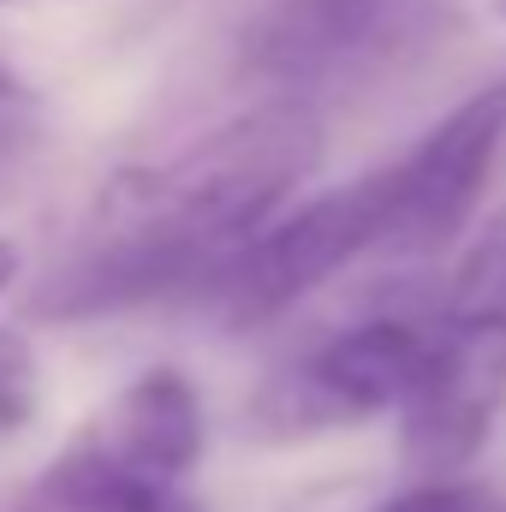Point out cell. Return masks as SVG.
<instances>
[{
    "instance_id": "6",
    "label": "cell",
    "mask_w": 506,
    "mask_h": 512,
    "mask_svg": "<svg viewBox=\"0 0 506 512\" xmlns=\"http://www.w3.org/2000/svg\"><path fill=\"white\" fill-rule=\"evenodd\" d=\"M381 239H387V167L274 215L251 245L215 274L209 304L239 334L262 328V322L286 316L292 304H304L334 274H346L352 262L381 256Z\"/></svg>"
},
{
    "instance_id": "2",
    "label": "cell",
    "mask_w": 506,
    "mask_h": 512,
    "mask_svg": "<svg viewBox=\"0 0 506 512\" xmlns=\"http://www.w3.org/2000/svg\"><path fill=\"white\" fill-rule=\"evenodd\" d=\"M203 459V399L179 370L120 387L0 512H203L191 471Z\"/></svg>"
},
{
    "instance_id": "5",
    "label": "cell",
    "mask_w": 506,
    "mask_h": 512,
    "mask_svg": "<svg viewBox=\"0 0 506 512\" xmlns=\"http://www.w3.org/2000/svg\"><path fill=\"white\" fill-rule=\"evenodd\" d=\"M435 346V310H376L352 328H334L328 340L304 346L292 364H280L256 393V423L280 441L292 435H328L358 429L370 417L405 411L411 387L423 382Z\"/></svg>"
},
{
    "instance_id": "10",
    "label": "cell",
    "mask_w": 506,
    "mask_h": 512,
    "mask_svg": "<svg viewBox=\"0 0 506 512\" xmlns=\"http://www.w3.org/2000/svg\"><path fill=\"white\" fill-rule=\"evenodd\" d=\"M24 102H30V90H24V78H18V72H12L6 60H0V114H6V108H24Z\"/></svg>"
},
{
    "instance_id": "11",
    "label": "cell",
    "mask_w": 506,
    "mask_h": 512,
    "mask_svg": "<svg viewBox=\"0 0 506 512\" xmlns=\"http://www.w3.org/2000/svg\"><path fill=\"white\" fill-rule=\"evenodd\" d=\"M12 280H18V245H12V239H0V298L12 292Z\"/></svg>"
},
{
    "instance_id": "8",
    "label": "cell",
    "mask_w": 506,
    "mask_h": 512,
    "mask_svg": "<svg viewBox=\"0 0 506 512\" xmlns=\"http://www.w3.org/2000/svg\"><path fill=\"white\" fill-rule=\"evenodd\" d=\"M381 512H506V501L471 477H417L411 489L381 501Z\"/></svg>"
},
{
    "instance_id": "7",
    "label": "cell",
    "mask_w": 506,
    "mask_h": 512,
    "mask_svg": "<svg viewBox=\"0 0 506 512\" xmlns=\"http://www.w3.org/2000/svg\"><path fill=\"white\" fill-rule=\"evenodd\" d=\"M506 143V78H489L459 108H447L399 161H387V239L381 256L417 262L441 256L465 221L477 215V197L495 173Z\"/></svg>"
},
{
    "instance_id": "1",
    "label": "cell",
    "mask_w": 506,
    "mask_h": 512,
    "mask_svg": "<svg viewBox=\"0 0 506 512\" xmlns=\"http://www.w3.org/2000/svg\"><path fill=\"white\" fill-rule=\"evenodd\" d=\"M322 167V120L310 102L262 108L203 131L167 161L126 167L90 203L78 239L30 292L36 322H90L155 304L215 274L286 215L292 191Z\"/></svg>"
},
{
    "instance_id": "9",
    "label": "cell",
    "mask_w": 506,
    "mask_h": 512,
    "mask_svg": "<svg viewBox=\"0 0 506 512\" xmlns=\"http://www.w3.org/2000/svg\"><path fill=\"white\" fill-rule=\"evenodd\" d=\"M36 411V352L24 334L0 328V435L24 429Z\"/></svg>"
},
{
    "instance_id": "12",
    "label": "cell",
    "mask_w": 506,
    "mask_h": 512,
    "mask_svg": "<svg viewBox=\"0 0 506 512\" xmlns=\"http://www.w3.org/2000/svg\"><path fill=\"white\" fill-rule=\"evenodd\" d=\"M0 6H12V0H0Z\"/></svg>"
},
{
    "instance_id": "4",
    "label": "cell",
    "mask_w": 506,
    "mask_h": 512,
    "mask_svg": "<svg viewBox=\"0 0 506 512\" xmlns=\"http://www.w3.org/2000/svg\"><path fill=\"white\" fill-rule=\"evenodd\" d=\"M453 18V0H268L239 36V66L280 102L316 108L417 66Z\"/></svg>"
},
{
    "instance_id": "3",
    "label": "cell",
    "mask_w": 506,
    "mask_h": 512,
    "mask_svg": "<svg viewBox=\"0 0 506 512\" xmlns=\"http://www.w3.org/2000/svg\"><path fill=\"white\" fill-rule=\"evenodd\" d=\"M506 405V209L465 245L441 304L423 382L399 411V453L417 477H459Z\"/></svg>"
}]
</instances>
